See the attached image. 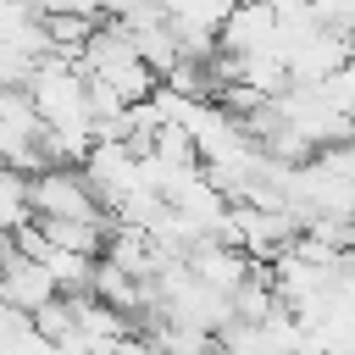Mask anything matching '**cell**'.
<instances>
[{
	"mask_svg": "<svg viewBox=\"0 0 355 355\" xmlns=\"http://www.w3.org/2000/svg\"><path fill=\"white\" fill-rule=\"evenodd\" d=\"M272 33H277V11H272V0H239L233 17H227L222 33H216V50H227V55H250V50H266Z\"/></svg>",
	"mask_w": 355,
	"mask_h": 355,
	"instance_id": "3",
	"label": "cell"
},
{
	"mask_svg": "<svg viewBox=\"0 0 355 355\" xmlns=\"http://www.w3.org/2000/svg\"><path fill=\"white\" fill-rule=\"evenodd\" d=\"M349 50H355V33H349Z\"/></svg>",
	"mask_w": 355,
	"mask_h": 355,
	"instance_id": "6",
	"label": "cell"
},
{
	"mask_svg": "<svg viewBox=\"0 0 355 355\" xmlns=\"http://www.w3.org/2000/svg\"><path fill=\"white\" fill-rule=\"evenodd\" d=\"M55 294H61V283H55V272H50L39 255L11 250V255L0 261V300H11L17 311H39V305H50Z\"/></svg>",
	"mask_w": 355,
	"mask_h": 355,
	"instance_id": "2",
	"label": "cell"
},
{
	"mask_svg": "<svg viewBox=\"0 0 355 355\" xmlns=\"http://www.w3.org/2000/svg\"><path fill=\"white\" fill-rule=\"evenodd\" d=\"M322 94H327L338 111H349V116H355V50H349V61H344L338 72H327V78H322Z\"/></svg>",
	"mask_w": 355,
	"mask_h": 355,
	"instance_id": "5",
	"label": "cell"
},
{
	"mask_svg": "<svg viewBox=\"0 0 355 355\" xmlns=\"http://www.w3.org/2000/svg\"><path fill=\"white\" fill-rule=\"evenodd\" d=\"M189 266L205 277V283H216V288H239L250 272H255V255L244 250V244H227V239H200L194 250H189Z\"/></svg>",
	"mask_w": 355,
	"mask_h": 355,
	"instance_id": "4",
	"label": "cell"
},
{
	"mask_svg": "<svg viewBox=\"0 0 355 355\" xmlns=\"http://www.w3.org/2000/svg\"><path fill=\"white\" fill-rule=\"evenodd\" d=\"M83 172H89V183H94V194H100V205H105L111 216L128 205V194L144 189V178H139V150H133L128 139H94L89 155H83Z\"/></svg>",
	"mask_w": 355,
	"mask_h": 355,
	"instance_id": "1",
	"label": "cell"
}]
</instances>
